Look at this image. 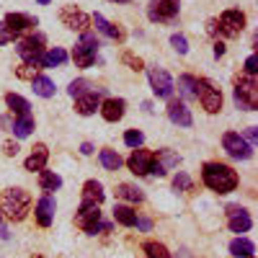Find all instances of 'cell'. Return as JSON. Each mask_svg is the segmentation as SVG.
<instances>
[{
	"label": "cell",
	"instance_id": "1",
	"mask_svg": "<svg viewBox=\"0 0 258 258\" xmlns=\"http://www.w3.org/2000/svg\"><path fill=\"white\" fill-rule=\"evenodd\" d=\"M202 181L207 188L217 191V194H230L238 188V173L225 165V163H204L202 165Z\"/></svg>",
	"mask_w": 258,
	"mask_h": 258
},
{
	"label": "cell",
	"instance_id": "2",
	"mask_svg": "<svg viewBox=\"0 0 258 258\" xmlns=\"http://www.w3.org/2000/svg\"><path fill=\"white\" fill-rule=\"evenodd\" d=\"M29 207H31V197L24 188H8V191H3V197H0V212H3L11 222L26 220Z\"/></svg>",
	"mask_w": 258,
	"mask_h": 258
},
{
	"label": "cell",
	"instance_id": "3",
	"mask_svg": "<svg viewBox=\"0 0 258 258\" xmlns=\"http://www.w3.org/2000/svg\"><path fill=\"white\" fill-rule=\"evenodd\" d=\"M235 106L243 111L258 109V83L253 75H243L235 80Z\"/></svg>",
	"mask_w": 258,
	"mask_h": 258
},
{
	"label": "cell",
	"instance_id": "4",
	"mask_svg": "<svg viewBox=\"0 0 258 258\" xmlns=\"http://www.w3.org/2000/svg\"><path fill=\"white\" fill-rule=\"evenodd\" d=\"M96 52H98V36L93 31H83L80 41L73 49L75 64H78V68H91V64L96 62Z\"/></svg>",
	"mask_w": 258,
	"mask_h": 258
},
{
	"label": "cell",
	"instance_id": "5",
	"mask_svg": "<svg viewBox=\"0 0 258 258\" xmlns=\"http://www.w3.org/2000/svg\"><path fill=\"white\" fill-rule=\"evenodd\" d=\"M197 98L202 101L207 114H217L222 109V91L212 80H207V78H199L197 80Z\"/></svg>",
	"mask_w": 258,
	"mask_h": 258
},
{
	"label": "cell",
	"instance_id": "6",
	"mask_svg": "<svg viewBox=\"0 0 258 258\" xmlns=\"http://www.w3.org/2000/svg\"><path fill=\"white\" fill-rule=\"evenodd\" d=\"M181 11V3L178 0H150L147 6V18L153 24H170Z\"/></svg>",
	"mask_w": 258,
	"mask_h": 258
},
{
	"label": "cell",
	"instance_id": "7",
	"mask_svg": "<svg viewBox=\"0 0 258 258\" xmlns=\"http://www.w3.org/2000/svg\"><path fill=\"white\" fill-rule=\"evenodd\" d=\"M44 41H47V39L41 36V34H31V36H26V39L18 41L16 52H18V57L24 59V62H29V64H34V68H36L39 57L44 54Z\"/></svg>",
	"mask_w": 258,
	"mask_h": 258
},
{
	"label": "cell",
	"instance_id": "8",
	"mask_svg": "<svg viewBox=\"0 0 258 258\" xmlns=\"http://www.w3.org/2000/svg\"><path fill=\"white\" fill-rule=\"evenodd\" d=\"M217 29H220V34L227 36V39L240 36V31L245 29V13H243V11H235V8L225 11V13L220 16V21H217Z\"/></svg>",
	"mask_w": 258,
	"mask_h": 258
},
{
	"label": "cell",
	"instance_id": "9",
	"mask_svg": "<svg viewBox=\"0 0 258 258\" xmlns=\"http://www.w3.org/2000/svg\"><path fill=\"white\" fill-rule=\"evenodd\" d=\"M222 147H225V153L230 155V158H235V160H248L250 155H253V147L245 142V137L243 135H238V132H225L222 135Z\"/></svg>",
	"mask_w": 258,
	"mask_h": 258
},
{
	"label": "cell",
	"instance_id": "10",
	"mask_svg": "<svg viewBox=\"0 0 258 258\" xmlns=\"http://www.w3.org/2000/svg\"><path fill=\"white\" fill-rule=\"evenodd\" d=\"M147 78H150V85H153V93L158 96V98H170L173 96V91H176V85H173V80H170V75L163 70V68H150L147 70Z\"/></svg>",
	"mask_w": 258,
	"mask_h": 258
},
{
	"label": "cell",
	"instance_id": "11",
	"mask_svg": "<svg viewBox=\"0 0 258 258\" xmlns=\"http://www.w3.org/2000/svg\"><path fill=\"white\" fill-rule=\"evenodd\" d=\"M75 225L85 232L96 235L101 230V209H98V204H83L80 212L75 214Z\"/></svg>",
	"mask_w": 258,
	"mask_h": 258
},
{
	"label": "cell",
	"instance_id": "12",
	"mask_svg": "<svg viewBox=\"0 0 258 258\" xmlns=\"http://www.w3.org/2000/svg\"><path fill=\"white\" fill-rule=\"evenodd\" d=\"M153 163H155V153H150V150H140V147H135V153L126 158L129 170L137 173V176H147L150 170H153Z\"/></svg>",
	"mask_w": 258,
	"mask_h": 258
},
{
	"label": "cell",
	"instance_id": "13",
	"mask_svg": "<svg viewBox=\"0 0 258 258\" xmlns=\"http://www.w3.org/2000/svg\"><path fill=\"white\" fill-rule=\"evenodd\" d=\"M59 21L68 29H73V31H88V26H91V18L85 16L83 11H78L75 6H64L59 11Z\"/></svg>",
	"mask_w": 258,
	"mask_h": 258
},
{
	"label": "cell",
	"instance_id": "14",
	"mask_svg": "<svg viewBox=\"0 0 258 258\" xmlns=\"http://www.w3.org/2000/svg\"><path fill=\"white\" fill-rule=\"evenodd\" d=\"M3 24H6V29H8L13 36H21V34L31 31L34 26H39V21H36L34 16H26V13H8Z\"/></svg>",
	"mask_w": 258,
	"mask_h": 258
},
{
	"label": "cell",
	"instance_id": "15",
	"mask_svg": "<svg viewBox=\"0 0 258 258\" xmlns=\"http://www.w3.org/2000/svg\"><path fill=\"white\" fill-rule=\"evenodd\" d=\"M227 225H230L232 232H248L250 225H253V220H250V214L243 207L232 204V207H227Z\"/></svg>",
	"mask_w": 258,
	"mask_h": 258
},
{
	"label": "cell",
	"instance_id": "16",
	"mask_svg": "<svg viewBox=\"0 0 258 258\" xmlns=\"http://www.w3.org/2000/svg\"><path fill=\"white\" fill-rule=\"evenodd\" d=\"M168 119L173 121V124H178V126H191L194 124L188 106L181 98H170V103H168Z\"/></svg>",
	"mask_w": 258,
	"mask_h": 258
},
{
	"label": "cell",
	"instance_id": "17",
	"mask_svg": "<svg viewBox=\"0 0 258 258\" xmlns=\"http://www.w3.org/2000/svg\"><path fill=\"white\" fill-rule=\"evenodd\" d=\"M98 111L106 121H119L126 111V101L124 98H106L101 106H98Z\"/></svg>",
	"mask_w": 258,
	"mask_h": 258
},
{
	"label": "cell",
	"instance_id": "18",
	"mask_svg": "<svg viewBox=\"0 0 258 258\" xmlns=\"http://www.w3.org/2000/svg\"><path fill=\"white\" fill-rule=\"evenodd\" d=\"M101 93H103V88H96L93 93H85V96H80V98H75V111L80 114V116H91V114H96V109L101 106Z\"/></svg>",
	"mask_w": 258,
	"mask_h": 258
},
{
	"label": "cell",
	"instance_id": "19",
	"mask_svg": "<svg viewBox=\"0 0 258 258\" xmlns=\"http://www.w3.org/2000/svg\"><path fill=\"white\" fill-rule=\"evenodd\" d=\"M36 222L41 225V227H49L52 225V220H54V212H57V204H54V199L52 197H41L39 202H36Z\"/></svg>",
	"mask_w": 258,
	"mask_h": 258
},
{
	"label": "cell",
	"instance_id": "20",
	"mask_svg": "<svg viewBox=\"0 0 258 258\" xmlns=\"http://www.w3.org/2000/svg\"><path fill=\"white\" fill-rule=\"evenodd\" d=\"M178 155L176 153H170V150H158L155 153V163H153V170L150 173H155V176H165L168 173V168H173L178 165Z\"/></svg>",
	"mask_w": 258,
	"mask_h": 258
},
{
	"label": "cell",
	"instance_id": "21",
	"mask_svg": "<svg viewBox=\"0 0 258 258\" xmlns=\"http://www.w3.org/2000/svg\"><path fill=\"white\" fill-rule=\"evenodd\" d=\"M93 26H96V31H101L103 36H109V39H114V41H124V29L119 26V24H109L101 13H96L93 16Z\"/></svg>",
	"mask_w": 258,
	"mask_h": 258
},
{
	"label": "cell",
	"instance_id": "22",
	"mask_svg": "<svg viewBox=\"0 0 258 258\" xmlns=\"http://www.w3.org/2000/svg\"><path fill=\"white\" fill-rule=\"evenodd\" d=\"M47 158H49V150H47V145H34V150H31V155L26 158V163H24V168L26 170H44V165H47Z\"/></svg>",
	"mask_w": 258,
	"mask_h": 258
},
{
	"label": "cell",
	"instance_id": "23",
	"mask_svg": "<svg viewBox=\"0 0 258 258\" xmlns=\"http://www.w3.org/2000/svg\"><path fill=\"white\" fill-rule=\"evenodd\" d=\"M106 199V194H103V186L98 181H85L83 186V204H103Z\"/></svg>",
	"mask_w": 258,
	"mask_h": 258
},
{
	"label": "cell",
	"instance_id": "24",
	"mask_svg": "<svg viewBox=\"0 0 258 258\" xmlns=\"http://www.w3.org/2000/svg\"><path fill=\"white\" fill-rule=\"evenodd\" d=\"M64 59H68V52L59 49V47H54V49H49V52H44V54L39 57L36 68H39V70H41V68H54V64H62Z\"/></svg>",
	"mask_w": 258,
	"mask_h": 258
},
{
	"label": "cell",
	"instance_id": "25",
	"mask_svg": "<svg viewBox=\"0 0 258 258\" xmlns=\"http://www.w3.org/2000/svg\"><path fill=\"white\" fill-rule=\"evenodd\" d=\"M230 253H232L235 258H253V255H255V245H253L248 238H235V240L230 243Z\"/></svg>",
	"mask_w": 258,
	"mask_h": 258
},
{
	"label": "cell",
	"instance_id": "26",
	"mask_svg": "<svg viewBox=\"0 0 258 258\" xmlns=\"http://www.w3.org/2000/svg\"><path fill=\"white\" fill-rule=\"evenodd\" d=\"M114 220L124 227H135L137 225V212L132 207H124V204H116L114 207Z\"/></svg>",
	"mask_w": 258,
	"mask_h": 258
},
{
	"label": "cell",
	"instance_id": "27",
	"mask_svg": "<svg viewBox=\"0 0 258 258\" xmlns=\"http://www.w3.org/2000/svg\"><path fill=\"white\" fill-rule=\"evenodd\" d=\"M6 103H8V109H11L16 116H26V114H31L29 101H26V98H21L18 93H8V96H6Z\"/></svg>",
	"mask_w": 258,
	"mask_h": 258
},
{
	"label": "cell",
	"instance_id": "28",
	"mask_svg": "<svg viewBox=\"0 0 258 258\" xmlns=\"http://www.w3.org/2000/svg\"><path fill=\"white\" fill-rule=\"evenodd\" d=\"M31 88H34V93L41 96V98H52V96H54V83H52L49 78H44V75H36V78L31 80Z\"/></svg>",
	"mask_w": 258,
	"mask_h": 258
},
{
	"label": "cell",
	"instance_id": "29",
	"mask_svg": "<svg viewBox=\"0 0 258 258\" xmlns=\"http://www.w3.org/2000/svg\"><path fill=\"white\" fill-rule=\"evenodd\" d=\"M31 132H34V116H31V114L16 116V121H13V135H16L18 140H24V137H29Z\"/></svg>",
	"mask_w": 258,
	"mask_h": 258
},
{
	"label": "cell",
	"instance_id": "30",
	"mask_svg": "<svg viewBox=\"0 0 258 258\" xmlns=\"http://www.w3.org/2000/svg\"><path fill=\"white\" fill-rule=\"evenodd\" d=\"M116 197L124 199V202H135V204H137V202L145 199V194H142L137 186H132V183H119V186H116Z\"/></svg>",
	"mask_w": 258,
	"mask_h": 258
},
{
	"label": "cell",
	"instance_id": "31",
	"mask_svg": "<svg viewBox=\"0 0 258 258\" xmlns=\"http://www.w3.org/2000/svg\"><path fill=\"white\" fill-rule=\"evenodd\" d=\"M178 93H181V98H186V101L197 98V78L181 75V78H178Z\"/></svg>",
	"mask_w": 258,
	"mask_h": 258
},
{
	"label": "cell",
	"instance_id": "32",
	"mask_svg": "<svg viewBox=\"0 0 258 258\" xmlns=\"http://www.w3.org/2000/svg\"><path fill=\"white\" fill-rule=\"evenodd\" d=\"M39 186L44 191H57L62 186V178L54 173V170H39Z\"/></svg>",
	"mask_w": 258,
	"mask_h": 258
},
{
	"label": "cell",
	"instance_id": "33",
	"mask_svg": "<svg viewBox=\"0 0 258 258\" xmlns=\"http://www.w3.org/2000/svg\"><path fill=\"white\" fill-rule=\"evenodd\" d=\"M98 158H101V165H103L106 170H119L121 163H124L116 150H101V155H98Z\"/></svg>",
	"mask_w": 258,
	"mask_h": 258
},
{
	"label": "cell",
	"instance_id": "34",
	"mask_svg": "<svg viewBox=\"0 0 258 258\" xmlns=\"http://www.w3.org/2000/svg\"><path fill=\"white\" fill-rule=\"evenodd\" d=\"M93 88H96V85H93L91 80H85V78H78V80H73V83H70L68 93H70L73 98H80V96H85V93H93Z\"/></svg>",
	"mask_w": 258,
	"mask_h": 258
},
{
	"label": "cell",
	"instance_id": "35",
	"mask_svg": "<svg viewBox=\"0 0 258 258\" xmlns=\"http://www.w3.org/2000/svg\"><path fill=\"white\" fill-rule=\"evenodd\" d=\"M142 250H145L147 258H170L168 248H165L163 243H158V240H147V243H142Z\"/></svg>",
	"mask_w": 258,
	"mask_h": 258
},
{
	"label": "cell",
	"instance_id": "36",
	"mask_svg": "<svg viewBox=\"0 0 258 258\" xmlns=\"http://www.w3.org/2000/svg\"><path fill=\"white\" fill-rule=\"evenodd\" d=\"M121 62L124 64H129V70H145V62H142V57H137V54H132V52H124L121 54Z\"/></svg>",
	"mask_w": 258,
	"mask_h": 258
},
{
	"label": "cell",
	"instance_id": "37",
	"mask_svg": "<svg viewBox=\"0 0 258 258\" xmlns=\"http://www.w3.org/2000/svg\"><path fill=\"white\" fill-rule=\"evenodd\" d=\"M36 73H39V68H34V64H21V68H16V78H21V80H34L36 78Z\"/></svg>",
	"mask_w": 258,
	"mask_h": 258
},
{
	"label": "cell",
	"instance_id": "38",
	"mask_svg": "<svg viewBox=\"0 0 258 258\" xmlns=\"http://www.w3.org/2000/svg\"><path fill=\"white\" fill-rule=\"evenodd\" d=\"M124 142H126L129 147H142L145 135H142V132H137V129H129V132L124 135Z\"/></svg>",
	"mask_w": 258,
	"mask_h": 258
},
{
	"label": "cell",
	"instance_id": "39",
	"mask_svg": "<svg viewBox=\"0 0 258 258\" xmlns=\"http://www.w3.org/2000/svg\"><path fill=\"white\" fill-rule=\"evenodd\" d=\"M170 44H173V49H176L178 54H186V52H188V41H186L183 34H173V36H170Z\"/></svg>",
	"mask_w": 258,
	"mask_h": 258
},
{
	"label": "cell",
	"instance_id": "40",
	"mask_svg": "<svg viewBox=\"0 0 258 258\" xmlns=\"http://www.w3.org/2000/svg\"><path fill=\"white\" fill-rule=\"evenodd\" d=\"M173 188H176V191H188V188H191V178L183 173V170H178V173H176V178H173Z\"/></svg>",
	"mask_w": 258,
	"mask_h": 258
},
{
	"label": "cell",
	"instance_id": "41",
	"mask_svg": "<svg viewBox=\"0 0 258 258\" xmlns=\"http://www.w3.org/2000/svg\"><path fill=\"white\" fill-rule=\"evenodd\" d=\"M11 39H16V36H13V34L6 29V24H0V47H3V44H8Z\"/></svg>",
	"mask_w": 258,
	"mask_h": 258
},
{
	"label": "cell",
	"instance_id": "42",
	"mask_svg": "<svg viewBox=\"0 0 258 258\" xmlns=\"http://www.w3.org/2000/svg\"><path fill=\"white\" fill-rule=\"evenodd\" d=\"M255 70H258V68H255V54H250V57L245 59V75H253V78H255Z\"/></svg>",
	"mask_w": 258,
	"mask_h": 258
},
{
	"label": "cell",
	"instance_id": "43",
	"mask_svg": "<svg viewBox=\"0 0 258 258\" xmlns=\"http://www.w3.org/2000/svg\"><path fill=\"white\" fill-rule=\"evenodd\" d=\"M3 153H6V155H8V158H11V155H16V153H18V145H16V142H11V140H8V142H6V145H3Z\"/></svg>",
	"mask_w": 258,
	"mask_h": 258
},
{
	"label": "cell",
	"instance_id": "44",
	"mask_svg": "<svg viewBox=\"0 0 258 258\" xmlns=\"http://www.w3.org/2000/svg\"><path fill=\"white\" fill-rule=\"evenodd\" d=\"M245 137H248L245 142H248V145L253 147V145H255V126H248V132H245Z\"/></svg>",
	"mask_w": 258,
	"mask_h": 258
},
{
	"label": "cell",
	"instance_id": "45",
	"mask_svg": "<svg viewBox=\"0 0 258 258\" xmlns=\"http://www.w3.org/2000/svg\"><path fill=\"white\" fill-rule=\"evenodd\" d=\"M207 31H209L212 36H214V34H220V29H217V21H214V18H212L209 24H207Z\"/></svg>",
	"mask_w": 258,
	"mask_h": 258
},
{
	"label": "cell",
	"instance_id": "46",
	"mask_svg": "<svg viewBox=\"0 0 258 258\" xmlns=\"http://www.w3.org/2000/svg\"><path fill=\"white\" fill-rule=\"evenodd\" d=\"M222 54H225V44H222V41H217V44H214V57L220 59Z\"/></svg>",
	"mask_w": 258,
	"mask_h": 258
},
{
	"label": "cell",
	"instance_id": "47",
	"mask_svg": "<svg viewBox=\"0 0 258 258\" xmlns=\"http://www.w3.org/2000/svg\"><path fill=\"white\" fill-rule=\"evenodd\" d=\"M80 153H83V155H91V153H93V145H91V142H85V145L80 147Z\"/></svg>",
	"mask_w": 258,
	"mask_h": 258
},
{
	"label": "cell",
	"instance_id": "48",
	"mask_svg": "<svg viewBox=\"0 0 258 258\" xmlns=\"http://www.w3.org/2000/svg\"><path fill=\"white\" fill-rule=\"evenodd\" d=\"M111 3H129V0H111Z\"/></svg>",
	"mask_w": 258,
	"mask_h": 258
},
{
	"label": "cell",
	"instance_id": "49",
	"mask_svg": "<svg viewBox=\"0 0 258 258\" xmlns=\"http://www.w3.org/2000/svg\"><path fill=\"white\" fill-rule=\"evenodd\" d=\"M39 3H41V6H49V0H39Z\"/></svg>",
	"mask_w": 258,
	"mask_h": 258
},
{
	"label": "cell",
	"instance_id": "50",
	"mask_svg": "<svg viewBox=\"0 0 258 258\" xmlns=\"http://www.w3.org/2000/svg\"><path fill=\"white\" fill-rule=\"evenodd\" d=\"M34 258H44V255H34Z\"/></svg>",
	"mask_w": 258,
	"mask_h": 258
},
{
	"label": "cell",
	"instance_id": "51",
	"mask_svg": "<svg viewBox=\"0 0 258 258\" xmlns=\"http://www.w3.org/2000/svg\"><path fill=\"white\" fill-rule=\"evenodd\" d=\"M0 217H3V214H0Z\"/></svg>",
	"mask_w": 258,
	"mask_h": 258
}]
</instances>
